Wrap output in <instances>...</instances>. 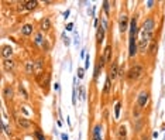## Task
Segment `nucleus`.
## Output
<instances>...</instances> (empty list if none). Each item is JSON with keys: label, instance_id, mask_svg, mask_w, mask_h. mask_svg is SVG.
<instances>
[{"label": "nucleus", "instance_id": "nucleus-1", "mask_svg": "<svg viewBox=\"0 0 165 140\" xmlns=\"http://www.w3.org/2000/svg\"><path fill=\"white\" fill-rule=\"evenodd\" d=\"M144 72H145V70H144L142 64H134L127 72V78L130 81H138L144 75Z\"/></svg>", "mask_w": 165, "mask_h": 140}, {"label": "nucleus", "instance_id": "nucleus-2", "mask_svg": "<svg viewBox=\"0 0 165 140\" xmlns=\"http://www.w3.org/2000/svg\"><path fill=\"white\" fill-rule=\"evenodd\" d=\"M154 30H155V20L152 17H148V19L144 21L140 33H145V34H154Z\"/></svg>", "mask_w": 165, "mask_h": 140}, {"label": "nucleus", "instance_id": "nucleus-3", "mask_svg": "<svg viewBox=\"0 0 165 140\" xmlns=\"http://www.w3.org/2000/svg\"><path fill=\"white\" fill-rule=\"evenodd\" d=\"M148 101H150V93L147 92V91H141V92L138 93V96H137V106L140 107V109L145 107V105L148 103Z\"/></svg>", "mask_w": 165, "mask_h": 140}, {"label": "nucleus", "instance_id": "nucleus-4", "mask_svg": "<svg viewBox=\"0 0 165 140\" xmlns=\"http://www.w3.org/2000/svg\"><path fill=\"white\" fill-rule=\"evenodd\" d=\"M128 16L127 14H120V17H119V30H120V33L124 34L126 31L128 30Z\"/></svg>", "mask_w": 165, "mask_h": 140}, {"label": "nucleus", "instance_id": "nucleus-5", "mask_svg": "<svg viewBox=\"0 0 165 140\" xmlns=\"http://www.w3.org/2000/svg\"><path fill=\"white\" fill-rule=\"evenodd\" d=\"M137 54H138L137 41H136V38H130V41H128V57H130V58H134Z\"/></svg>", "mask_w": 165, "mask_h": 140}, {"label": "nucleus", "instance_id": "nucleus-6", "mask_svg": "<svg viewBox=\"0 0 165 140\" xmlns=\"http://www.w3.org/2000/svg\"><path fill=\"white\" fill-rule=\"evenodd\" d=\"M150 44H151V40H148V38H140V40H137L138 52L145 54V51H148V47H150Z\"/></svg>", "mask_w": 165, "mask_h": 140}, {"label": "nucleus", "instance_id": "nucleus-7", "mask_svg": "<svg viewBox=\"0 0 165 140\" xmlns=\"http://www.w3.org/2000/svg\"><path fill=\"white\" fill-rule=\"evenodd\" d=\"M119 74H120L119 62H117V61H113V62H112V67H110V70H109V76H110V79L115 81L116 78L119 76Z\"/></svg>", "mask_w": 165, "mask_h": 140}, {"label": "nucleus", "instance_id": "nucleus-8", "mask_svg": "<svg viewBox=\"0 0 165 140\" xmlns=\"http://www.w3.org/2000/svg\"><path fill=\"white\" fill-rule=\"evenodd\" d=\"M138 33V27H137V17H134L131 21H130V28H128V34H130V38H136Z\"/></svg>", "mask_w": 165, "mask_h": 140}, {"label": "nucleus", "instance_id": "nucleus-9", "mask_svg": "<svg viewBox=\"0 0 165 140\" xmlns=\"http://www.w3.org/2000/svg\"><path fill=\"white\" fill-rule=\"evenodd\" d=\"M105 36H106V28L100 24V26L96 28V42L97 44H102V42H103Z\"/></svg>", "mask_w": 165, "mask_h": 140}, {"label": "nucleus", "instance_id": "nucleus-10", "mask_svg": "<svg viewBox=\"0 0 165 140\" xmlns=\"http://www.w3.org/2000/svg\"><path fill=\"white\" fill-rule=\"evenodd\" d=\"M13 55V47L10 45H2V57L5 60H9Z\"/></svg>", "mask_w": 165, "mask_h": 140}, {"label": "nucleus", "instance_id": "nucleus-11", "mask_svg": "<svg viewBox=\"0 0 165 140\" xmlns=\"http://www.w3.org/2000/svg\"><path fill=\"white\" fill-rule=\"evenodd\" d=\"M17 125L18 127H21V129H30L31 127V122L28 120L27 117H17Z\"/></svg>", "mask_w": 165, "mask_h": 140}, {"label": "nucleus", "instance_id": "nucleus-12", "mask_svg": "<svg viewBox=\"0 0 165 140\" xmlns=\"http://www.w3.org/2000/svg\"><path fill=\"white\" fill-rule=\"evenodd\" d=\"M127 139V127L126 125H120L117 129V140H126Z\"/></svg>", "mask_w": 165, "mask_h": 140}, {"label": "nucleus", "instance_id": "nucleus-13", "mask_svg": "<svg viewBox=\"0 0 165 140\" xmlns=\"http://www.w3.org/2000/svg\"><path fill=\"white\" fill-rule=\"evenodd\" d=\"M34 67H35L37 78H40V75L42 74V68H44V60H42V58H38V60L34 62Z\"/></svg>", "mask_w": 165, "mask_h": 140}, {"label": "nucleus", "instance_id": "nucleus-14", "mask_svg": "<svg viewBox=\"0 0 165 140\" xmlns=\"http://www.w3.org/2000/svg\"><path fill=\"white\" fill-rule=\"evenodd\" d=\"M50 28H51V20L48 17H44L40 21V30L41 31H50Z\"/></svg>", "mask_w": 165, "mask_h": 140}, {"label": "nucleus", "instance_id": "nucleus-15", "mask_svg": "<svg viewBox=\"0 0 165 140\" xmlns=\"http://www.w3.org/2000/svg\"><path fill=\"white\" fill-rule=\"evenodd\" d=\"M32 31H34V26L32 24H24L23 27H21V34L23 36H26V37H28V36H31Z\"/></svg>", "mask_w": 165, "mask_h": 140}, {"label": "nucleus", "instance_id": "nucleus-16", "mask_svg": "<svg viewBox=\"0 0 165 140\" xmlns=\"http://www.w3.org/2000/svg\"><path fill=\"white\" fill-rule=\"evenodd\" d=\"M24 6V9L28 10V11H31V10H34L38 6V2L37 0H28V2H21Z\"/></svg>", "mask_w": 165, "mask_h": 140}, {"label": "nucleus", "instance_id": "nucleus-17", "mask_svg": "<svg viewBox=\"0 0 165 140\" xmlns=\"http://www.w3.org/2000/svg\"><path fill=\"white\" fill-rule=\"evenodd\" d=\"M112 51H113V48H112V45H107L105 48V54H103V58H105L106 64H110L112 62Z\"/></svg>", "mask_w": 165, "mask_h": 140}, {"label": "nucleus", "instance_id": "nucleus-18", "mask_svg": "<svg viewBox=\"0 0 165 140\" xmlns=\"http://www.w3.org/2000/svg\"><path fill=\"white\" fill-rule=\"evenodd\" d=\"M14 67H16V62H14L11 58H9V60H5L3 61V68H5L6 71H13Z\"/></svg>", "mask_w": 165, "mask_h": 140}, {"label": "nucleus", "instance_id": "nucleus-19", "mask_svg": "<svg viewBox=\"0 0 165 140\" xmlns=\"http://www.w3.org/2000/svg\"><path fill=\"white\" fill-rule=\"evenodd\" d=\"M3 95H5L6 99H13V96H14L13 86H11V85H7V86L5 88V91H3Z\"/></svg>", "mask_w": 165, "mask_h": 140}, {"label": "nucleus", "instance_id": "nucleus-20", "mask_svg": "<svg viewBox=\"0 0 165 140\" xmlns=\"http://www.w3.org/2000/svg\"><path fill=\"white\" fill-rule=\"evenodd\" d=\"M102 125H96V126L93 127V132H92V139H97V137H100V133H102Z\"/></svg>", "mask_w": 165, "mask_h": 140}, {"label": "nucleus", "instance_id": "nucleus-21", "mask_svg": "<svg viewBox=\"0 0 165 140\" xmlns=\"http://www.w3.org/2000/svg\"><path fill=\"white\" fill-rule=\"evenodd\" d=\"M50 81H51V74L50 72H47L45 74V79L42 81V84H41V86H42V89H44V91H48V86H50Z\"/></svg>", "mask_w": 165, "mask_h": 140}, {"label": "nucleus", "instance_id": "nucleus-22", "mask_svg": "<svg viewBox=\"0 0 165 140\" xmlns=\"http://www.w3.org/2000/svg\"><path fill=\"white\" fill-rule=\"evenodd\" d=\"M110 91H112V79H110L109 75H107L106 82H105V89H103V93H105V95H107V93H110Z\"/></svg>", "mask_w": 165, "mask_h": 140}, {"label": "nucleus", "instance_id": "nucleus-23", "mask_svg": "<svg viewBox=\"0 0 165 140\" xmlns=\"http://www.w3.org/2000/svg\"><path fill=\"white\" fill-rule=\"evenodd\" d=\"M34 71H35L34 62H32V61H26V72H27V74H32Z\"/></svg>", "mask_w": 165, "mask_h": 140}, {"label": "nucleus", "instance_id": "nucleus-24", "mask_svg": "<svg viewBox=\"0 0 165 140\" xmlns=\"http://www.w3.org/2000/svg\"><path fill=\"white\" fill-rule=\"evenodd\" d=\"M157 48H158V44H157L155 40H152L151 44H150V47H148V52H150L151 55H154V54L157 52Z\"/></svg>", "mask_w": 165, "mask_h": 140}, {"label": "nucleus", "instance_id": "nucleus-25", "mask_svg": "<svg viewBox=\"0 0 165 140\" xmlns=\"http://www.w3.org/2000/svg\"><path fill=\"white\" fill-rule=\"evenodd\" d=\"M45 41L44 38H42V33H37L35 37H34V42H35L37 45H42V42Z\"/></svg>", "mask_w": 165, "mask_h": 140}, {"label": "nucleus", "instance_id": "nucleus-26", "mask_svg": "<svg viewBox=\"0 0 165 140\" xmlns=\"http://www.w3.org/2000/svg\"><path fill=\"white\" fill-rule=\"evenodd\" d=\"M102 70H103V68H102L99 64H96V67H95V74H93V79L95 81H97V78H99V72H100Z\"/></svg>", "mask_w": 165, "mask_h": 140}, {"label": "nucleus", "instance_id": "nucleus-27", "mask_svg": "<svg viewBox=\"0 0 165 140\" xmlns=\"http://www.w3.org/2000/svg\"><path fill=\"white\" fill-rule=\"evenodd\" d=\"M103 10H105V13H106V16L109 17L110 16V3L106 0V2H103Z\"/></svg>", "mask_w": 165, "mask_h": 140}, {"label": "nucleus", "instance_id": "nucleus-28", "mask_svg": "<svg viewBox=\"0 0 165 140\" xmlns=\"http://www.w3.org/2000/svg\"><path fill=\"white\" fill-rule=\"evenodd\" d=\"M34 135H35V139H37V140H47L45 136L42 135L41 130H35V132H34Z\"/></svg>", "mask_w": 165, "mask_h": 140}, {"label": "nucleus", "instance_id": "nucleus-29", "mask_svg": "<svg viewBox=\"0 0 165 140\" xmlns=\"http://www.w3.org/2000/svg\"><path fill=\"white\" fill-rule=\"evenodd\" d=\"M18 91H20V93H23V98L24 99H28V93H27V91L24 89L23 85H18Z\"/></svg>", "mask_w": 165, "mask_h": 140}, {"label": "nucleus", "instance_id": "nucleus-30", "mask_svg": "<svg viewBox=\"0 0 165 140\" xmlns=\"http://www.w3.org/2000/svg\"><path fill=\"white\" fill-rule=\"evenodd\" d=\"M120 107H121V102H119L117 105H116V109H115V116H116V119H119V116H120Z\"/></svg>", "mask_w": 165, "mask_h": 140}, {"label": "nucleus", "instance_id": "nucleus-31", "mask_svg": "<svg viewBox=\"0 0 165 140\" xmlns=\"http://www.w3.org/2000/svg\"><path fill=\"white\" fill-rule=\"evenodd\" d=\"M2 126H3V129H5L6 135H7V136H10V135H11V129H10V127L7 126V125H6L5 122H3V123H2Z\"/></svg>", "mask_w": 165, "mask_h": 140}, {"label": "nucleus", "instance_id": "nucleus-32", "mask_svg": "<svg viewBox=\"0 0 165 140\" xmlns=\"http://www.w3.org/2000/svg\"><path fill=\"white\" fill-rule=\"evenodd\" d=\"M42 48H44L45 51H48V50H50V45H48V42H47V41L42 42Z\"/></svg>", "mask_w": 165, "mask_h": 140}, {"label": "nucleus", "instance_id": "nucleus-33", "mask_svg": "<svg viewBox=\"0 0 165 140\" xmlns=\"http://www.w3.org/2000/svg\"><path fill=\"white\" fill-rule=\"evenodd\" d=\"M78 76L79 78H83V68H79L78 70Z\"/></svg>", "mask_w": 165, "mask_h": 140}, {"label": "nucleus", "instance_id": "nucleus-34", "mask_svg": "<svg viewBox=\"0 0 165 140\" xmlns=\"http://www.w3.org/2000/svg\"><path fill=\"white\" fill-rule=\"evenodd\" d=\"M64 42H65V45H69V38L68 37H64Z\"/></svg>", "mask_w": 165, "mask_h": 140}, {"label": "nucleus", "instance_id": "nucleus-35", "mask_svg": "<svg viewBox=\"0 0 165 140\" xmlns=\"http://www.w3.org/2000/svg\"><path fill=\"white\" fill-rule=\"evenodd\" d=\"M72 27H73V24H72V23H69L68 26H66V30H72Z\"/></svg>", "mask_w": 165, "mask_h": 140}, {"label": "nucleus", "instance_id": "nucleus-36", "mask_svg": "<svg viewBox=\"0 0 165 140\" xmlns=\"http://www.w3.org/2000/svg\"><path fill=\"white\" fill-rule=\"evenodd\" d=\"M147 5H148V7L151 9V7H152V5H154V2H147Z\"/></svg>", "mask_w": 165, "mask_h": 140}, {"label": "nucleus", "instance_id": "nucleus-37", "mask_svg": "<svg viewBox=\"0 0 165 140\" xmlns=\"http://www.w3.org/2000/svg\"><path fill=\"white\" fill-rule=\"evenodd\" d=\"M141 140H150V137H148V136H142Z\"/></svg>", "mask_w": 165, "mask_h": 140}, {"label": "nucleus", "instance_id": "nucleus-38", "mask_svg": "<svg viewBox=\"0 0 165 140\" xmlns=\"http://www.w3.org/2000/svg\"><path fill=\"white\" fill-rule=\"evenodd\" d=\"M87 67H89V55L86 57V68H87Z\"/></svg>", "mask_w": 165, "mask_h": 140}, {"label": "nucleus", "instance_id": "nucleus-39", "mask_svg": "<svg viewBox=\"0 0 165 140\" xmlns=\"http://www.w3.org/2000/svg\"><path fill=\"white\" fill-rule=\"evenodd\" d=\"M92 140H103L102 137H97V139H92Z\"/></svg>", "mask_w": 165, "mask_h": 140}, {"label": "nucleus", "instance_id": "nucleus-40", "mask_svg": "<svg viewBox=\"0 0 165 140\" xmlns=\"http://www.w3.org/2000/svg\"><path fill=\"white\" fill-rule=\"evenodd\" d=\"M14 140H20V139H14Z\"/></svg>", "mask_w": 165, "mask_h": 140}]
</instances>
